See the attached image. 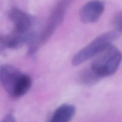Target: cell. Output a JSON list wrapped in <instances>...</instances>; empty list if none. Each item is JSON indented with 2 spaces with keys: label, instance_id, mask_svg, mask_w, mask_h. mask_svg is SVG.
Masks as SVG:
<instances>
[{
  "label": "cell",
  "instance_id": "obj_1",
  "mask_svg": "<svg viewBox=\"0 0 122 122\" xmlns=\"http://www.w3.org/2000/svg\"><path fill=\"white\" fill-rule=\"evenodd\" d=\"M90 66L102 79L115 73L122 61V55L112 44L94 57Z\"/></svg>",
  "mask_w": 122,
  "mask_h": 122
},
{
  "label": "cell",
  "instance_id": "obj_2",
  "mask_svg": "<svg viewBox=\"0 0 122 122\" xmlns=\"http://www.w3.org/2000/svg\"><path fill=\"white\" fill-rule=\"evenodd\" d=\"M75 0H58L50 13L47 21L41 33L38 35L36 47L39 48L45 44L53 35L57 29L64 20L67 11Z\"/></svg>",
  "mask_w": 122,
  "mask_h": 122
},
{
  "label": "cell",
  "instance_id": "obj_3",
  "mask_svg": "<svg viewBox=\"0 0 122 122\" xmlns=\"http://www.w3.org/2000/svg\"><path fill=\"white\" fill-rule=\"evenodd\" d=\"M119 35V33L113 30L97 37L75 55L71 61L72 64L77 66L88 60L94 58L107 46L113 44V42L118 38Z\"/></svg>",
  "mask_w": 122,
  "mask_h": 122
},
{
  "label": "cell",
  "instance_id": "obj_4",
  "mask_svg": "<svg viewBox=\"0 0 122 122\" xmlns=\"http://www.w3.org/2000/svg\"><path fill=\"white\" fill-rule=\"evenodd\" d=\"M22 74L17 68L10 64H3L0 67V81L11 97Z\"/></svg>",
  "mask_w": 122,
  "mask_h": 122
},
{
  "label": "cell",
  "instance_id": "obj_5",
  "mask_svg": "<svg viewBox=\"0 0 122 122\" xmlns=\"http://www.w3.org/2000/svg\"><path fill=\"white\" fill-rule=\"evenodd\" d=\"M105 10V4L101 0H92L85 4L80 10L79 15L83 23H93L100 19Z\"/></svg>",
  "mask_w": 122,
  "mask_h": 122
},
{
  "label": "cell",
  "instance_id": "obj_6",
  "mask_svg": "<svg viewBox=\"0 0 122 122\" xmlns=\"http://www.w3.org/2000/svg\"><path fill=\"white\" fill-rule=\"evenodd\" d=\"M8 17L14 23V32L27 33L31 30L33 23L32 17L18 8H12L8 12Z\"/></svg>",
  "mask_w": 122,
  "mask_h": 122
},
{
  "label": "cell",
  "instance_id": "obj_7",
  "mask_svg": "<svg viewBox=\"0 0 122 122\" xmlns=\"http://www.w3.org/2000/svg\"><path fill=\"white\" fill-rule=\"evenodd\" d=\"M76 113V108L71 104H64L53 112L47 122H70Z\"/></svg>",
  "mask_w": 122,
  "mask_h": 122
},
{
  "label": "cell",
  "instance_id": "obj_8",
  "mask_svg": "<svg viewBox=\"0 0 122 122\" xmlns=\"http://www.w3.org/2000/svg\"><path fill=\"white\" fill-rule=\"evenodd\" d=\"M101 79L102 78L92 69L90 66L83 69L78 76V81L84 85H94Z\"/></svg>",
  "mask_w": 122,
  "mask_h": 122
},
{
  "label": "cell",
  "instance_id": "obj_9",
  "mask_svg": "<svg viewBox=\"0 0 122 122\" xmlns=\"http://www.w3.org/2000/svg\"><path fill=\"white\" fill-rule=\"evenodd\" d=\"M32 79L26 74H22L17 85L14 89L11 97L19 98L25 95L32 86Z\"/></svg>",
  "mask_w": 122,
  "mask_h": 122
},
{
  "label": "cell",
  "instance_id": "obj_10",
  "mask_svg": "<svg viewBox=\"0 0 122 122\" xmlns=\"http://www.w3.org/2000/svg\"><path fill=\"white\" fill-rule=\"evenodd\" d=\"M113 30L120 34L122 33V10L117 12L113 16L112 21Z\"/></svg>",
  "mask_w": 122,
  "mask_h": 122
},
{
  "label": "cell",
  "instance_id": "obj_11",
  "mask_svg": "<svg viewBox=\"0 0 122 122\" xmlns=\"http://www.w3.org/2000/svg\"><path fill=\"white\" fill-rule=\"evenodd\" d=\"M0 122H17V121L13 114H8Z\"/></svg>",
  "mask_w": 122,
  "mask_h": 122
}]
</instances>
